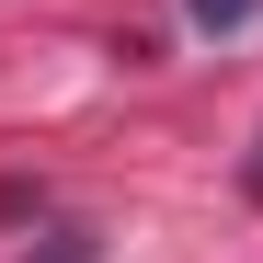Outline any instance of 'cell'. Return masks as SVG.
Segmentation results:
<instances>
[{
  "label": "cell",
  "mask_w": 263,
  "mask_h": 263,
  "mask_svg": "<svg viewBox=\"0 0 263 263\" xmlns=\"http://www.w3.org/2000/svg\"><path fill=\"white\" fill-rule=\"evenodd\" d=\"M240 195H252V206H263V138H252V160H240Z\"/></svg>",
  "instance_id": "cell-3"
},
{
  "label": "cell",
  "mask_w": 263,
  "mask_h": 263,
  "mask_svg": "<svg viewBox=\"0 0 263 263\" xmlns=\"http://www.w3.org/2000/svg\"><path fill=\"white\" fill-rule=\"evenodd\" d=\"M34 263H92V229H46V240H34Z\"/></svg>",
  "instance_id": "cell-2"
},
{
  "label": "cell",
  "mask_w": 263,
  "mask_h": 263,
  "mask_svg": "<svg viewBox=\"0 0 263 263\" xmlns=\"http://www.w3.org/2000/svg\"><path fill=\"white\" fill-rule=\"evenodd\" d=\"M183 23L195 34H240V23H263V0H183Z\"/></svg>",
  "instance_id": "cell-1"
}]
</instances>
